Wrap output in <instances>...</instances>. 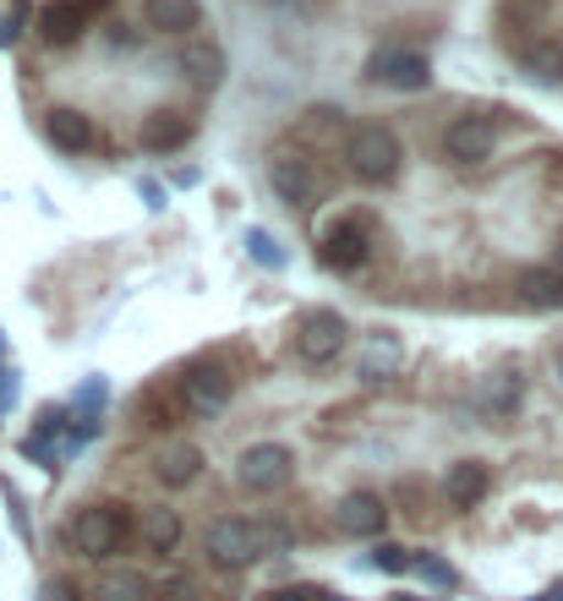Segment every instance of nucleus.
Segmentation results:
<instances>
[{
    "mask_svg": "<svg viewBox=\"0 0 563 601\" xmlns=\"http://www.w3.org/2000/svg\"><path fill=\"white\" fill-rule=\"evenodd\" d=\"M280 547H284V531L258 525V520H241V514H225V520H214L203 531V553L219 569H247V564H258V558H269Z\"/></svg>",
    "mask_w": 563,
    "mask_h": 601,
    "instance_id": "obj_1",
    "label": "nucleus"
},
{
    "mask_svg": "<svg viewBox=\"0 0 563 601\" xmlns=\"http://www.w3.org/2000/svg\"><path fill=\"white\" fill-rule=\"evenodd\" d=\"M400 138L383 127V121H361V127H350L345 132V170L356 175V181H367V186H383V181H394L400 175Z\"/></svg>",
    "mask_w": 563,
    "mask_h": 601,
    "instance_id": "obj_2",
    "label": "nucleus"
},
{
    "mask_svg": "<svg viewBox=\"0 0 563 601\" xmlns=\"http://www.w3.org/2000/svg\"><path fill=\"white\" fill-rule=\"evenodd\" d=\"M72 542H77V553L94 558V564L116 558V553L132 542V514H127V503H88V509L72 520Z\"/></svg>",
    "mask_w": 563,
    "mask_h": 601,
    "instance_id": "obj_3",
    "label": "nucleus"
},
{
    "mask_svg": "<svg viewBox=\"0 0 563 601\" xmlns=\"http://www.w3.org/2000/svg\"><path fill=\"white\" fill-rule=\"evenodd\" d=\"M269 181H274L280 203L301 208V214H312V208L328 197V186H334V181H328V170H323L312 153H284V159H274Z\"/></svg>",
    "mask_w": 563,
    "mask_h": 601,
    "instance_id": "obj_4",
    "label": "nucleus"
},
{
    "mask_svg": "<svg viewBox=\"0 0 563 601\" xmlns=\"http://www.w3.org/2000/svg\"><path fill=\"white\" fill-rule=\"evenodd\" d=\"M175 389H181V405H186L192 416H219V411H230V400H236V378H230V367H219V361H192V367L175 378Z\"/></svg>",
    "mask_w": 563,
    "mask_h": 601,
    "instance_id": "obj_5",
    "label": "nucleus"
},
{
    "mask_svg": "<svg viewBox=\"0 0 563 601\" xmlns=\"http://www.w3.org/2000/svg\"><path fill=\"white\" fill-rule=\"evenodd\" d=\"M345 339H350V323H345L339 312H328V306L301 312V323H295V334H290V345H295V356H301L306 367H328V361L345 350Z\"/></svg>",
    "mask_w": 563,
    "mask_h": 601,
    "instance_id": "obj_6",
    "label": "nucleus"
},
{
    "mask_svg": "<svg viewBox=\"0 0 563 601\" xmlns=\"http://www.w3.org/2000/svg\"><path fill=\"white\" fill-rule=\"evenodd\" d=\"M367 83L394 88V94H422L426 83H432V61H426L422 50H411V44H383L367 61Z\"/></svg>",
    "mask_w": 563,
    "mask_h": 601,
    "instance_id": "obj_7",
    "label": "nucleus"
},
{
    "mask_svg": "<svg viewBox=\"0 0 563 601\" xmlns=\"http://www.w3.org/2000/svg\"><path fill=\"white\" fill-rule=\"evenodd\" d=\"M290 476H295V454L284 449V444H252V449L236 459V481L252 498H269V492L290 487Z\"/></svg>",
    "mask_w": 563,
    "mask_h": 601,
    "instance_id": "obj_8",
    "label": "nucleus"
},
{
    "mask_svg": "<svg viewBox=\"0 0 563 601\" xmlns=\"http://www.w3.org/2000/svg\"><path fill=\"white\" fill-rule=\"evenodd\" d=\"M334 525H339V536L372 542V536H383V525H389V503H383L378 492H345V498L334 503Z\"/></svg>",
    "mask_w": 563,
    "mask_h": 601,
    "instance_id": "obj_9",
    "label": "nucleus"
},
{
    "mask_svg": "<svg viewBox=\"0 0 563 601\" xmlns=\"http://www.w3.org/2000/svg\"><path fill=\"white\" fill-rule=\"evenodd\" d=\"M498 149V127L487 121V116H459L448 132H443V153L454 159V164H487Z\"/></svg>",
    "mask_w": 563,
    "mask_h": 601,
    "instance_id": "obj_10",
    "label": "nucleus"
},
{
    "mask_svg": "<svg viewBox=\"0 0 563 601\" xmlns=\"http://www.w3.org/2000/svg\"><path fill=\"white\" fill-rule=\"evenodd\" d=\"M367 252H372V236H367L361 219H339V225L323 230V263H328V269L350 274V269L367 263Z\"/></svg>",
    "mask_w": 563,
    "mask_h": 601,
    "instance_id": "obj_11",
    "label": "nucleus"
},
{
    "mask_svg": "<svg viewBox=\"0 0 563 601\" xmlns=\"http://www.w3.org/2000/svg\"><path fill=\"white\" fill-rule=\"evenodd\" d=\"M197 470H203V449L186 444V438H170L164 449L153 454V481L159 487H192Z\"/></svg>",
    "mask_w": 563,
    "mask_h": 601,
    "instance_id": "obj_12",
    "label": "nucleus"
},
{
    "mask_svg": "<svg viewBox=\"0 0 563 601\" xmlns=\"http://www.w3.org/2000/svg\"><path fill=\"white\" fill-rule=\"evenodd\" d=\"M487 492H492V470H487L481 459H459V465L443 476V498H448L454 509H476Z\"/></svg>",
    "mask_w": 563,
    "mask_h": 601,
    "instance_id": "obj_13",
    "label": "nucleus"
},
{
    "mask_svg": "<svg viewBox=\"0 0 563 601\" xmlns=\"http://www.w3.org/2000/svg\"><path fill=\"white\" fill-rule=\"evenodd\" d=\"M192 116H181V110H153L148 121H142V149L148 153H175L192 143Z\"/></svg>",
    "mask_w": 563,
    "mask_h": 601,
    "instance_id": "obj_14",
    "label": "nucleus"
},
{
    "mask_svg": "<svg viewBox=\"0 0 563 601\" xmlns=\"http://www.w3.org/2000/svg\"><path fill=\"white\" fill-rule=\"evenodd\" d=\"M515 405H520V372H515V367H498V372H487V378L476 383V411H481V416L498 422V416H509Z\"/></svg>",
    "mask_w": 563,
    "mask_h": 601,
    "instance_id": "obj_15",
    "label": "nucleus"
},
{
    "mask_svg": "<svg viewBox=\"0 0 563 601\" xmlns=\"http://www.w3.org/2000/svg\"><path fill=\"white\" fill-rule=\"evenodd\" d=\"M44 138L61 153H88L99 132H94V121H88L83 110H50V116H44Z\"/></svg>",
    "mask_w": 563,
    "mask_h": 601,
    "instance_id": "obj_16",
    "label": "nucleus"
},
{
    "mask_svg": "<svg viewBox=\"0 0 563 601\" xmlns=\"http://www.w3.org/2000/svg\"><path fill=\"white\" fill-rule=\"evenodd\" d=\"M83 28H88V17H83L77 0H50V6L39 11V33H44V44H77Z\"/></svg>",
    "mask_w": 563,
    "mask_h": 601,
    "instance_id": "obj_17",
    "label": "nucleus"
},
{
    "mask_svg": "<svg viewBox=\"0 0 563 601\" xmlns=\"http://www.w3.org/2000/svg\"><path fill=\"white\" fill-rule=\"evenodd\" d=\"M142 11H148V28H159V33H192L203 22L197 0H148Z\"/></svg>",
    "mask_w": 563,
    "mask_h": 601,
    "instance_id": "obj_18",
    "label": "nucleus"
},
{
    "mask_svg": "<svg viewBox=\"0 0 563 601\" xmlns=\"http://www.w3.org/2000/svg\"><path fill=\"white\" fill-rule=\"evenodd\" d=\"M181 66H186V77H192L197 88H208V94L225 83V50H219V44H192V50L181 55Z\"/></svg>",
    "mask_w": 563,
    "mask_h": 601,
    "instance_id": "obj_19",
    "label": "nucleus"
},
{
    "mask_svg": "<svg viewBox=\"0 0 563 601\" xmlns=\"http://www.w3.org/2000/svg\"><path fill=\"white\" fill-rule=\"evenodd\" d=\"M142 547L159 553V558L175 553V547H181V514H175V509H148V514H142Z\"/></svg>",
    "mask_w": 563,
    "mask_h": 601,
    "instance_id": "obj_20",
    "label": "nucleus"
},
{
    "mask_svg": "<svg viewBox=\"0 0 563 601\" xmlns=\"http://www.w3.org/2000/svg\"><path fill=\"white\" fill-rule=\"evenodd\" d=\"M520 61H526V72H537L542 83H559L563 77V44L559 39H537V44H526Z\"/></svg>",
    "mask_w": 563,
    "mask_h": 601,
    "instance_id": "obj_21",
    "label": "nucleus"
},
{
    "mask_svg": "<svg viewBox=\"0 0 563 601\" xmlns=\"http://www.w3.org/2000/svg\"><path fill=\"white\" fill-rule=\"evenodd\" d=\"M520 296H526V306H559L563 280L553 269H526V274H520Z\"/></svg>",
    "mask_w": 563,
    "mask_h": 601,
    "instance_id": "obj_22",
    "label": "nucleus"
},
{
    "mask_svg": "<svg viewBox=\"0 0 563 601\" xmlns=\"http://www.w3.org/2000/svg\"><path fill=\"white\" fill-rule=\"evenodd\" d=\"M148 580H142L138 569H110L105 580H99V601H148Z\"/></svg>",
    "mask_w": 563,
    "mask_h": 601,
    "instance_id": "obj_23",
    "label": "nucleus"
},
{
    "mask_svg": "<svg viewBox=\"0 0 563 601\" xmlns=\"http://www.w3.org/2000/svg\"><path fill=\"white\" fill-rule=\"evenodd\" d=\"M345 132H350V127H345V110H312L306 127H301V138H334V143H339Z\"/></svg>",
    "mask_w": 563,
    "mask_h": 601,
    "instance_id": "obj_24",
    "label": "nucleus"
},
{
    "mask_svg": "<svg viewBox=\"0 0 563 601\" xmlns=\"http://www.w3.org/2000/svg\"><path fill=\"white\" fill-rule=\"evenodd\" d=\"M372 569H383V575L411 569V547H400V542H378V547H372Z\"/></svg>",
    "mask_w": 563,
    "mask_h": 601,
    "instance_id": "obj_25",
    "label": "nucleus"
},
{
    "mask_svg": "<svg viewBox=\"0 0 563 601\" xmlns=\"http://www.w3.org/2000/svg\"><path fill=\"white\" fill-rule=\"evenodd\" d=\"M411 564L422 569V580H432L437 591H454V586H459V575H454V569H448L443 558H411Z\"/></svg>",
    "mask_w": 563,
    "mask_h": 601,
    "instance_id": "obj_26",
    "label": "nucleus"
},
{
    "mask_svg": "<svg viewBox=\"0 0 563 601\" xmlns=\"http://www.w3.org/2000/svg\"><path fill=\"white\" fill-rule=\"evenodd\" d=\"M247 247H252V258H258L263 269H280V263H284L280 247H274V236H269V230H247Z\"/></svg>",
    "mask_w": 563,
    "mask_h": 601,
    "instance_id": "obj_27",
    "label": "nucleus"
},
{
    "mask_svg": "<svg viewBox=\"0 0 563 601\" xmlns=\"http://www.w3.org/2000/svg\"><path fill=\"white\" fill-rule=\"evenodd\" d=\"M39 601H83V591H77L72 580H61V575H55V580H44V591H39Z\"/></svg>",
    "mask_w": 563,
    "mask_h": 601,
    "instance_id": "obj_28",
    "label": "nucleus"
},
{
    "mask_svg": "<svg viewBox=\"0 0 563 601\" xmlns=\"http://www.w3.org/2000/svg\"><path fill=\"white\" fill-rule=\"evenodd\" d=\"M263 601H323L317 586H280V591H269Z\"/></svg>",
    "mask_w": 563,
    "mask_h": 601,
    "instance_id": "obj_29",
    "label": "nucleus"
},
{
    "mask_svg": "<svg viewBox=\"0 0 563 601\" xmlns=\"http://www.w3.org/2000/svg\"><path fill=\"white\" fill-rule=\"evenodd\" d=\"M548 269H553V274H559V280H563V236H559V241H553V263H548Z\"/></svg>",
    "mask_w": 563,
    "mask_h": 601,
    "instance_id": "obj_30",
    "label": "nucleus"
},
{
    "mask_svg": "<svg viewBox=\"0 0 563 601\" xmlns=\"http://www.w3.org/2000/svg\"><path fill=\"white\" fill-rule=\"evenodd\" d=\"M77 6H83V17H94V11H105L110 0H77Z\"/></svg>",
    "mask_w": 563,
    "mask_h": 601,
    "instance_id": "obj_31",
    "label": "nucleus"
},
{
    "mask_svg": "<svg viewBox=\"0 0 563 601\" xmlns=\"http://www.w3.org/2000/svg\"><path fill=\"white\" fill-rule=\"evenodd\" d=\"M559 378H563V350H559Z\"/></svg>",
    "mask_w": 563,
    "mask_h": 601,
    "instance_id": "obj_32",
    "label": "nucleus"
}]
</instances>
